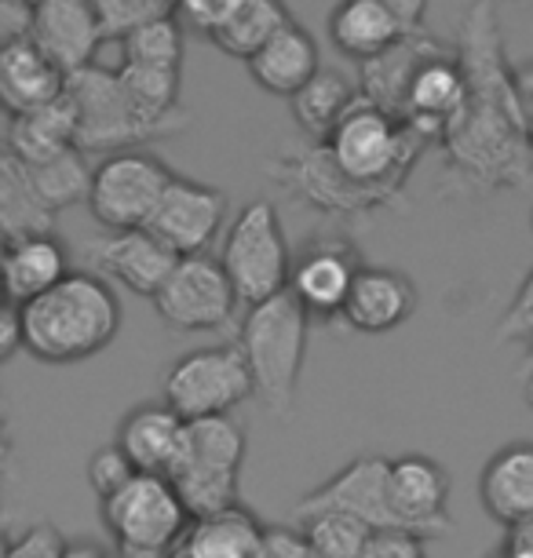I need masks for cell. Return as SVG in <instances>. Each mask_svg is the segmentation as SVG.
Instances as JSON below:
<instances>
[{
	"instance_id": "6da1fadb",
	"label": "cell",
	"mask_w": 533,
	"mask_h": 558,
	"mask_svg": "<svg viewBox=\"0 0 533 558\" xmlns=\"http://www.w3.org/2000/svg\"><path fill=\"white\" fill-rule=\"evenodd\" d=\"M457 62L468 96L438 140L446 154V191H519L533 179V143L494 0H475L464 12L457 29Z\"/></svg>"
},
{
	"instance_id": "7a4b0ae2",
	"label": "cell",
	"mask_w": 533,
	"mask_h": 558,
	"mask_svg": "<svg viewBox=\"0 0 533 558\" xmlns=\"http://www.w3.org/2000/svg\"><path fill=\"white\" fill-rule=\"evenodd\" d=\"M26 351L37 362L73 365L99 354L121 329V303L110 281L92 270H73L45 296L19 307Z\"/></svg>"
},
{
	"instance_id": "3957f363",
	"label": "cell",
	"mask_w": 533,
	"mask_h": 558,
	"mask_svg": "<svg viewBox=\"0 0 533 558\" xmlns=\"http://www.w3.org/2000/svg\"><path fill=\"white\" fill-rule=\"evenodd\" d=\"M311 314L300 307L292 292L264 300L245 311L238 347H242L249 373H253L256 398L270 416L286 420L296 409V387L307 357Z\"/></svg>"
},
{
	"instance_id": "277c9868",
	"label": "cell",
	"mask_w": 533,
	"mask_h": 558,
	"mask_svg": "<svg viewBox=\"0 0 533 558\" xmlns=\"http://www.w3.org/2000/svg\"><path fill=\"white\" fill-rule=\"evenodd\" d=\"M99 511L118 558H175L194 525L175 486L158 475H135Z\"/></svg>"
},
{
	"instance_id": "5b68a950",
	"label": "cell",
	"mask_w": 533,
	"mask_h": 558,
	"mask_svg": "<svg viewBox=\"0 0 533 558\" xmlns=\"http://www.w3.org/2000/svg\"><path fill=\"white\" fill-rule=\"evenodd\" d=\"M245 463V430L234 416L197 420L186 435V452L169 478L194 519L227 511L238 504Z\"/></svg>"
},
{
	"instance_id": "8992f818",
	"label": "cell",
	"mask_w": 533,
	"mask_h": 558,
	"mask_svg": "<svg viewBox=\"0 0 533 558\" xmlns=\"http://www.w3.org/2000/svg\"><path fill=\"white\" fill-rule=\"evenodd\" d=\"M292 248L281 230L278 208L270 202H249L242 213L234 216V223L227 227L223 241V270L231 274L238 300L245 307H256L264 300H275L281 292H289L292 278Z\"/></svg>"
},
{
	"instance_id": "52a82bcc",
	"label": "cell",
	"mask_w": 533,
	"mask_h": 558,
	"mask_svg": "<svg viewBox=\"0 0 533 558\" xmlns=\"http://www.w3.org/2000/svg\"><path fill=\"white\" fill-rule=\"evenodd\" d=\"M249 398H256V384L238 343L191 351L165 373V402L186 424L231 416Z\"/></svg>"
},
{
	"instance_id": "ba28073f",
	"label": "cell",
	"mask_w": 533,
	"mask_h": 558,
	"mask_svg": "<svg viewBox=\"0 0 533 558\" xmlns=\"http://www.w3.org/2000/svg\"><path fill=\"white\" fill-rule=\"evenodd\" d=\"M66 96L77 110V146L85 154L92 150H129L135 143H150L175 135V129L146 121L140 110L132 107L129 92L118 77V70L85 66L70 73Z\"/></svg>"
},
{
	"instance_id": "9c48e42d",
	"label": "cell",
	"mask_w": 533,
	"mask_h": 558,
	"mask_svg": "<svg viewBox=\"0 0 533 558\" xmlns=\"http://www.w3.org/2000/svg\"><path fill=\"white\" fill-rule=\"evenodd\" d=\"M172 168L146 150H121L102 157L92 175L88 213L102 230H143L158 213L172 183Z\"/></svg>"
},
{
	"instance_id": "30bf717a",
	"label": "cell",
	"mask_w": 533,
	"mask_h": 558,
	"mask_svg": "<svg viewBox=\"0 0 533 558\" xmlns=\"http://www.w3.org/2000/svg\"><path fill=\"white\" fill-rule=\"evenodd\" d=\"M270 179L289 191L296 202L311 205L315 213L326 216H370V213H384V208H395L399 202H391L388 194L370 191V186L354 183L351 175L340 172V165L332 161L326 143H303L292 146L281 157L270 161Z\"/></svg>"
},
{
	"instance_id": "8fae6325",
	"label": "cell",
	"mask_w": 533,
	"mask_h": 558,
	"mask_svg": "<svg viewBox=\"0 0 533 558\" xmlns=\"http://www.w3.org/2000/svg\"><path fill=\"white\" fill-rule=\"evenodd\" d=\"M238 289L223 263L205 256H180L154 296L161 322L175 332H216L234 322Z\"/></svg>"
},
{
	"instance_id": "7c38bea8",
	"label": "cell",
	"mask_w": 533,
	"mask_h": 558,
	"mask_svg": "<svg viewBox=\"0 0 533 558\" xmlns=\"http://www.w3.org/2000/svg\"><path fill=\"white\" fill-rule=\"evenodd\" d=\"M227 213H231V205H227L223 191L186 175H172L169 191H165L146 230L175 256H205L216 234L223 230Z\"/></svg>"
},
{
	"instance_id": "4fadbf2b",
	"label": "cell",
	"mask_w": 533,
	"mask_h": 558,
	"mask_svg": "<svg viewBox=\"0 0 533 558\" xmlns=\"http://www.w3.org/2000/svg\"><path fill=\"white\" fill-rule=\"evenodd\" d=\"M391 460L384 457H359L348 468H340L329 482H322L311 493L292 504V519H311L322 511H343L354 519L370 522L373 530H399L391 514V489H388Z\"/></svg>"
},
{
	"instance_id": "5bb4252c",
	"label": "cell",
	"mask_w": 533,
	"mask_h": 558,
	"mask_svg": "<svg viewBox=\"0 0 533 558\" xmlns=\"http://www.w3.org/2000/svg\"><path fill=\"white\" fill-rule=\"evenodd\" d=\"M85 259L92 274L110 286H121L135 296L154 300L172 267L180 263L172 248H165L150 230H102L85 241Z\"/></svg>"
},
{
	"instance_id": "9a60e30c",
	"label": "cell",
	"mask_w": 533,
	"mask_h": 558,
	"mask_svg": "<svg viewBox=\"0 0 533 558\" xmlns=\"http://www.w3.org/2000/svg\"><path fill=\"white\" fill-rule=\"evenodd\" d=\"M362 270V259L351 241L343 238H315L307 248L292 259L289 292L296 303L311 314V322H332L343 318L351 286Z\"/></svg>"
},
{
	"instance_id": "2e32d148",
	"label": "cell",
	"mask_w": 533,
	"mask_h": 558,
	"mask_svg": "<svg viewBox=\"0 0 533 558\" xmlns=\"http://www.w3.org/2000/svg\"><path fill=\"white\" fill-rule=\"evenodd\" d=\"M391 514L399 530H410L424 541L449 530V475L424 452L395 457L388 471Z\"/></svg>"
},
{
	"instance_id": "e0dca14e",
	"label": "cell",
	"mask_w": 533,
	"mask_h": 558,
	"mask_svg": "<svg viewBox=\"0 0 533 558\" xmlns=\"http://www.w3.org/2000/svg\"><path fill=\"white\" fill-rule=\"evenodd\" d=\"M191 424L169 402H143L118 424V446L140 475L172 478L186 452Z\"/></svg>"
},
{
	"instance_id": "ac0fdd59",
	"label": "cell",
	"mask_w": 533,
	"mask_h": 558,
	"mask_svg": "<svg viewBox=\"0 0 533 558\" xmlns=\"http://www.w3.org/2000/svg\"><path fill=\"white\" fill-rule=\"evenodd\" d=\"M34 45L66 73H77L85 66H96V51L102 37L99 15L92 0H37L34 19Z\"/></svg>"
},
{
	"instance_id": "d6986e66",
	"label": "cell",
	"mask_w": 533,
	"mask_h": 558,
	"mask_svg": "<svg viewBox=\"0 0 533 558\" xmlns=\"http://www.w3.org/2000/svg\"><path fill=\"white\" fill-rule=\"evenodd\" d=\"M416 311V286L402 270L391 267H362L351 286L348 307H343V322L354 332L380 336L399 329L410 322Z\"/></svg>"
},
{
	"instance_id": "ffe728a7",
	"label": "cell",
	"mask_w": 533,
	"mask_h": 558,
	"mask_svg": "<svg viewBox=\"0 0 533 558\" xmlns=\"http://www.w3.org/2000/svg\"><path fill=\"white\" fill-rule=\"evenodd\" d=\"M435 56H443V45H438L435 37H427L424 29L421 34L402 37L399 45L388 48L384 56H376L359 66V77L354 81H359L362 99L376 110L391 113V118H402L405 96H410V84L416 77V70Z\"/></svg>"
},
{
	"instance_id": "44dd1931",
	"label": "cell",
	"mask_w": 533,
	"mask_h": 558,
	"mask_svg": "<svg viewBox=\"0 0 533 558\" xmlns=\"http://www.w3.org/2000/svg\"><path fill=\"white\" fill-rule=\"evenodd\" d=\"M479 497L489 519L505 530L533 519V441H511L486 460Z\"/></svg>"
},
{
	"instance_id": "7402d4cb",
	"label": "cell",
	"mask_w": 533,
	"mask_h": 558,
	"mask_svg": "<svg viewBox=\"0 0 533 558\" xmlns=\"http://www.w3.org/2000/svg\"><path fill=\"white\" fill-rule=\"evenodd\" d=\"M464 96H468V88H464V73L457 56H435L416 70L410 96H405L402 121L413 124L427 140H443L446 124L464 107Z\"/></svg>"
},
{
	"instance_id": "603a6c76",
	"label": "cell",
	"mask_w": 533,
	"mask_h": 558,
	"mask_svg": "<svg viewBox=\"0 0 533 558\" xmlns=\"http://www.w3.org/2000/svg\"><path fill=\"white\" fill-rule=\"evenodd\" d=\"M66 73L34 40H19V45L0 48V99L8 107V118L62 99L66 96Z\"/></svg>"
},
{
	"instance_id": "cb8c5ba5",
	"label": "cell",
	"mask_w": 533,
	"mask_h": 558,
	"mask_svg": "<svg viewBox=\"0 0 533 558\" xmlns=\"http://www.w3.org/2000/svg\"><path fill=\"white\" fill-rule=\"evenodd\" d=\"M70 248L56 234L4 241V292L8 303H29L70 278Z\"/></svg>"
},
{
	"instance_id": "d4e9b609",
	"label": "cell",
	"mask_w": 533,
	"mask_h": 558,
	"mask_svg": "<svg viewBox=\"0 0 533 558\" xmlns=\"http://www.w3.org/2000/svg\"><path fill=\"white\" fill-rule=\"evenodd\" d=\"M402 37H410L402 29V23L395 19L380 0H340L329 15V40L340 56L362 62H370L376 56H384L388 48L399 45Z\"/></svg>"
},
{
	"instance_id": "484cf974",
	"label": "cell",
	"mask_w": 533,
	"mask_h": 558,
	"mask_svg": "<svg viewBox=\"0 0 533 558\" xmlns=\"http://www.w3.org/2000/svg\"><path fill=\"white\" fill-rule=\"evenodd\" d=\"M73 146H77V110L70 96L8 118V154L23 165H45Z\"/></svg>"
},
{
	"instance_id": "4316f807",
	"label": "cell",
	"mask_w": 533,
	"mask_h": 558,
	"mask_svg": "<svg viewBox=\"0 0 533 558\" xmlns=\"http://www.w3.org/2000/svg\"><path fill=\"white\" fill-rule=\"evenodd\" d=\"M245 66L259 88L270 92V96H281V99H292L303 84L322 70L315 37H311L300 23L281 29V34L270 40L259 56L249 59Z\"/></svg>"
},
{
	"instance_id": "83f0119b",
	"label": "cell",
	"mask_w": 533,
	"mask_h": 558,
	"mask_svg": "<svg viewBox=\"0 0 533 558\" xmlns=\"http://www.w3.org/2000/svg\"><path fill=\"white\" fill-rule=\"evenodd\" d=\"M289 102H292V121H296V129L307 135L311 143H326L329 135L337 132V124L362 102V92H359V81H351L348 73L318 70Z\"/></svg>"
},
{
	"instance_id": "f1b7e54d",
	"label": "cell",
	"mask_w": 533,
	"mask_h": 558,
	"mask_svg": "<svg viewBox=\"0 0 533 558\" xmlns=\"http://www.w3.org/2000/svg\"><path fill=\"white\" fill-rule=\"evenodd\" d=\"M267 525L253 511L234 504L227 511L194 519L180 547V558H256Z\"/></svg>"
},
{
	"instance_id": "f546056e",
	"label": "cell",
	"mask_w": 533,
	"mask_h": 558,
	"mask_svg": "<svg viewBox=\"0 0 533 558\" xmlns=\"http://www.w3.org/2000/svg\"><path fill=\"white\" fill-rule=\"evenodd\" d=\"M286 26H292V12L286 8V0H238L208 37L223 56L249 62Z\"/></svg>"
},
{
	"instance_id": "4dcf8cb0",
	"label": "cell",
	"mask_w": 533,
	"mask_h": 558,
	"mask_svg": "<svg viewBox=\"0 0 533 558\" xmlns=\"http://www.w3.org/2000/svg\"><path fill=\"white\" fill-rule=\"evenodd\" d=\"M0 227H4V241L56 234V213L34 191L23 161L8 150L0 157Z\"/></svg>"
},
{
	"instance_id": "1f68e13d",
	"label": "cell",
	"mask_w": 533,
	"mask_h": 558,
	"mask_svg": "<svg viewBox=\"0 0 533 558\" xmlns=\"http://www.w3.org/2000/svg\"><path fill=\"white\" fill-rule=\"evenodd\" d=\"M34 191L45 197V205L51 213H62V208L77 205V202H88V191H92V175L96 168H88L85 161V150L73 146V150L51 157L45 165H23Z\"/></svg>"
},
{
	"instance_id": "d6a6232c",
	"label": "cell",
	"mask_w": 533,
	"mask_h": 558,
	"mask_svg": "<svg viewBox=\"0 0 533 558\" xmlns=\"http://www.w3.org/2000/svg\"><path fill=\"white\" fill-rule=\"evenodd\" d=\"M300 530L307 533L315 558H365V547H370L376 533L370 522L343 511L311 514V519H303Z\"/></svg>"
},
{
	"instance_id": "836d02e7",
	"label": "cell",
	"mask_w": 533,
	"mask_h": 558,
	"mask_svg": "<svg viewBox=\"0 0 533 558\" xmlns=\"http://www.w3.org/2000/svg\"><path fill=\"white\" fill-rule=\"evenodd\" d=\"M121 62L154 70H183V23L165 15L158 23H146L121 40Z\"/></svg>"
},
{
	"instance_id": "e575fe53",
	"label": "cell",
	"mask_w": 533,
	"mask_h": 558,
	"mask_svg": "<svg viewBox=\"0 0 533 558\" xmlns=\"http://www.w3.org/2000/svg\"><path fill=\"white\" fill-rule=\"evenodd\" d=\"M92 8L99 15L102 37L118 40V45L140 26L172 15V0H92Z\"/></svg>"
},
{
	"instance_id": "d590c367",
	"label": "cell",
	"mask_w": 533,
	"mask_h": 558,
	"mask_svg": "<svg viewBox=\"0 0 533 558\" xmlns=\"http://www.w3.org/2000/svg\"><path fill=\"white\" fill-rule=\"evenodd\" d=\"M85 475H88V486L96 489V497L99 504L113 497L118 489H124L129 482L140 475V471L132 468V460L124 457V452L118 446H102L92 452V460H88V468H85Z\"/></svg>"
},
{
	"instance_id": "8d00e7d4",
	"label": "cell",
	"mask_w": 533,
	"mask_h": 558,
	"mask_svg": "<svg viewBox=\"0 0 533 558\" xmlns=\"http://www.w3.org/2000/svg\"><path fill=\"white\" fill-rule=\"evenodd\" d=\"M70 541L51 522H34L23 533L12 536L4 547V558H66Z\"/></svg>"
},
{
	"instance_id": "74e56055",
	"label": "cell",
	"mask_w": 533,
	"mask_h": 558,
	"mask_svg": "<svg viewBox=\"0 0 533 558\" xmlns=\"http://www.w3.org/2000/svg\"><path fill=\"white\" fill-rule=\"evenodd\" d=\"M526 336H533V270L522 278L516 300L508 303L505 318H500V325H497V340L500 343L526 340Z\"/></svg>"
},
{
	"instance_id": "f35d334b",
	"label": "cell",
	"mask_w": 533,
	"mask_h": 558,
	"mask_svg": "<svg viewBox=\"0 0 533 558\" xmlns=\"http://www.w3.org/2000/svg\"><path fill=\"white\" fill-rule=\"evenodd\" d=\"M424 544V536L410 530H376L365 547V558H427Z\"/></svg>"
},
{
	"instance_id": "ab89813d",
	"label": "cell",
	"mask_w": 533,
	"mask_h": 558,
	"mask_svg": "<svg viewBox=\"0 0 533 558\" xmlns=\"http://www.w3.org/2000/svg\"><path fill=\"white\" fill-rule=\"evenodd\" d=\"M234 4L238 0H172V15L202 34H213Z\"/></svg>"
},
{
	"instance_id": "60d3db41",
	"label": "cell",
	"mask_w": 533,
	"mask_h": 558,
	"mask_svg": "<svg viewBox=\"0 0 533 558\" xmlns=\"http://www.w3.org/2000/svg\"><path fill=\"white\" fill-rule=\"evenodd\" d=\"M256 558H315V551H311L307 533L296 525H267Z\"/></svg>"
},
{
	"instance_id": "b9f144b4",
	"label": "cell",
	"mask_w": 533,
	"mask_h": 558,
	"mask_svg": "<svg viewBox=\"0 0 533 558\" xmlns=\"http://www.w3.org/2000/svg\"><path fill=\"white\" fill-rule=\"evenodd\" d=\"M37 4L34 0H0V48L34 37Z\"/></svg>"
},
{
	"instance_id": "7bdbcfd3",
	"label": "cell",
	"mask_w": 533,
	"mask_h": 558,
	"mask_svg": "<svg viewBox=\"0 0 533 558\" xmlns=\"http://www.w3.org/2000/svg\"><path fill=\"white\" fill-rule=\"evenodd\" d=\"M19 351H26L23 314H19V303H8L0 314V362H12Z\"/></svg>"
},
{
	"instance_id": "ee69618b",
	"label": "cell",
	"mask_w": 533,
	"mask_h": 558,
	"mask_svg": "<svg viewBox=\"0 0 533 558\" xmlns=\"http://www.w3.org/2000/svg\"><path fill=\"white\" fill-rule=\"evenodd\" d=\"M388 12L399 19L405 34H421L424 29V15H427V0H380Z\"/></svg>"
},
{
	"instance_id": "f6af8a7d",
	"label": "cell",
	"mask_w": 533,
	"mask_h": 558,
	"mask_svg": "<svg viewBox=\"0 0 533 558\" xmlns=\"http://www.w3.org/2000/svg\"><path fill=\"white\" fill-rule=\"evenodd\" d=\"M519 81V102H522V121H526V135L533 143V66H516Z\"/></svg>"
},
{
	"instance_id": "bcb514c9",
	"label": "cell",
	"mask_w": 533,
	"mask_h": 558,
	"mask_svg": "<svg viewBox=\"0 0 533 558\" xmlns=\"http://www.w3.org/2000/svg\"><path fill=\"white\" fill-rule=\"evenodd\" d=\"M66 558H118V551H110V547H102V544H92V541H73L66 547Z\"/></svg>"
},
{
	"instance_id": "7dc6e473",
	"label": "cell",
	"mask_w": 533,
	"mask_h": 558,
	"mask_svg": "<svg viewBox=\"0 0 533 558\" xmlns=\"http://www.w3.org/2000/svg\"><path fill=\"white\" fill-rule=\"evenodd\" d=\"M489 558H533V551H526V547H516V544L505 541Z\"/></svg>"
},
{
	"instance_id": "c3c4849f",
	"label": "cell",
	"mask_w": 533,
	"mask_h": 558,
	"mask_svg": "<svg viewBox=\"0 0 533 558\" xmlns=\"http://www.w3.org/2000/svg\"><path fill=\"white\" fill-rule=\"evenodd\" d=\"M522 343H526V368L533 373V336H526V340H522Z\"/></svg>"
},
{
	"instance_id": "681fc988",
	"label": "cell",
	"mask_w": 533,
	"mask_h": 558,
	"mask_svg": "<svg viewBox=\"0 0 533 558\" xmlns=\"http://www.w3.org/2000/svg\"><path fill=\"white\" fill-rule=\"evenodd\" d=\"M526 405L533 409V373L526 376Z\"/></svg>"
},
{
	"instance_id": "f907efd6",
	"label": "cell",
	"mask_w": 533,
	"mask_h": 558,
	"mask_svg": "<svg viewBox=\"0 0 533 558\" xmlns=\"http://www.w3.org/2000/svg\"><path fill=\"white\" fill-rule=\"evenodd\" d=\"M530 227H533V208H530Z\"/></svg>"
},
{
	"instance_id": "816d5d0a",
	"label": "cell",
	"mask_w": 533,
	"mask_h": 558,
	"mask_svg": "<svg viewBox=\"0 0 533 558\" xmlns=\"http://www.w3.org/2000/svg\"><path fill=\"white\" fill-rule=\"evenodd\" d=\"M175 558H180V555H175Z\"/></svg>"
},
{
	"instance_id": "f5cc1de1",
	"label": "cell",
	"mask_w": 533,
	"mask_h": 558,
	"mask_svg": "<svg viewBox=\"0 0 533 558\" xmlns=\"http://www.w3.org/2000/svg\"><path fill=\"white\" fill-rule=\"evenodd\" d=\"M34 4H37V0H34Z\"/></svg>"
}]
</instances>
